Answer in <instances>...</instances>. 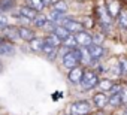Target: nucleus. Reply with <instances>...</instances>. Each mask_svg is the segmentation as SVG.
<instances>
[{
  "mask_svg": "<svg viewBox=\"0 0 127 115\" xmlns=\"http://www.w3.org/2000/svg\"><path fill=\"white\" fill-rule=\"evenodd\" d=\"M99 73L96 70H91V69H85L84 70V76H82V81H81V87L82 90L88 91V90H94L97 88L99 85Z\"/></svg>",
  "mask_w": 127,
  "mask_h": 115,
  "instance_id": "obj_1",
  "label": "nucleus"
},
{
  "mask_svg": "<svg viewBox=\"0 0 127 115\" xmlns=\"http://www.w3.org/2000/svg\"><path fill=\"white\" fill-rule=\"evenodd\" d=\"M70 115H88L91 112V103L88 100H76L70 105Z\"/></svg>",
  "mask_w": 127,
  "mask_h": 115,
  "instance_id": "obj_2",
  "label": "nucleus"
},
{
  "mask_svg": "<svg viewBox=\"0 0 127 115\" xmlns=\"http://www.w3.org/2000/svg\"><path fill=\"white\" fill-rule=\"evenodd\" d=\"M63 66L66 69H73L76 66H79V55H78V49H70L67 52L63 54Z\"/></svg>",
  "mask_w": 127,
  "mask_h": 115,
  "instance_id": "obj_3",
  "label": "nucleus"
},
{
  "mask_svg": "<svg viewBox=\"0 0 127 115\" xmlns=\"http://www.w3.org/2000/svg\"><path fill=\"white\" fill-rule=\"evenodd\" d=\"M61 26L64 27L70 34H75V33H78V31L84 30V24H82V23H79V21H76V20H72V18H66L64 21L61 23Z\"/></svg>",
  "mask_w": 127,
  "mask_h": 115,
  "instance_id": "obj_4",
  "label": "nucleus"
},
{
  "mask_svg": "<svg viewBox=\"0 0 127 115\" xmlns=\"http://www.w3.org/2000/svg\"><path fill=\"white\" fill-rule=\"evenodd\" d=\"M87 49H88V52H90V55H91L93 61L100 60L102 57H105V54H106V49H105L102 45H99V43H91Z\"/></svg>",
  "mask_w": 127,
  "mask_h": 115,
  "instance_id": "obj_5",
  "label": "nucleus"
},
{
  "mask_svg": "<svg viewBox=\"0 0 127 115\" xmlns=\"http://www.w3.org/2000/svg\"><path fill=\"white\" fill-rule=\"evenodd\" d=\"M75 39H76V42H78L79 46L88 48V46L93 43V36H91L88 31H85V30H81V31H78V33H75Z\"/></svg>",
  "mask_w": 127,
  "mask_h": 115,
  "instance_id": "obj_6",
  "label": "nucleus"
},
{
  "mask_svg": "<svg viewBox=\"0 0 127 115\" xmlns=\"http://www.w3.org/2000/svg\"><path fill=\"white\" fill-rule=\"evenodd\" d=\"M84 70L81 66H76L73 69H69V73H67V79L72 82V84H81L82 81V76H84Z\"/></svg>",
  "mask_w": 127,
  "mask_h": 115,
  "instance_id": "obj_7",
  "label": "nucleus"
},
{
  "mask_svg": "<svg viewBox=\"0 0 127 115\" xmlns=\"http://www.w3.org/2000/svg\"><path fill=\"white\" fill-rule=\"evenodd\" d=\"M3 36L5 39H8V42H17L21 40L20 39V33H18V26H8L3 29Z\"/></svg>",
  "mask_w": 127,
  "mask_h": 115,
  "instance_id": "obj_8",
  "label": "nucleus"
},
{
  "mask_svg": "<svg viewBox=\"0 0 127 115\" xmlns=\"http://www.w3.org/2000/svg\"><path fill=\"white\" fill-rule=\"evenodd\" d=\"M39 12L36 11V9H33V8H30V6H27V5H21L20 8H18V15L20 17H24V18H29V20H34V17L37 15Z\"/></svg>",
  "mask_w": 127,
  "mask_h": 115,
  "instance_id": "obj_9",
  "label": "nucleus"
},
{
  "mask_svg": "<svg viewBox=\"0 0 127 115\" xmlns=\"http://www.w3.org/2000/svg\"><path fill=\"white\" fill-rule=\"evenodd\" d=\"M18 33H20V39H21V40H26V42H30L32 39L36 37L34 31H33L32 29L26 27V26H20V27H18Z\"/></svg>",
  "mask_w": 127,
  "mask_h": 115,
  "instance_id": "obj_10",
  "label": "nucleus"
},
{
  "mask_svg": "<svg viewBox=\"0 0 127 115\" xmlns=\"http://www.w3.org/2000/svg\"><path fill=\"white\" fill-rule=\"evenodd\" d=\"M76 49H78V55H79V63H82V64H85V66L91 64L93 58H91L88 49H87L85 46H79V48H76Z\"/></svg>",
  "mask_w": 127,
  "mask_h": 115,
  "instance_id": "obj_11",
  "label": "nucleus"
},
{
  "mask_svg": "<svg viewBox=\"0 0 127 115\" xmlns=\"http://www.w3.org/2000/svg\"><path fill=\"white\" fill-rule=\"evenodd\" d=\"M46 17H48V21H51L54 24H61L63 21L66 20L64 12H60V11H55V9H51V12Z\"/></svg>",
  "mask_w": 127,
  "mask_h": 115,
  "instance_id": "obj_12",
  "label": "nucleus"
},
{
  "mask_svg": "<svg viewBox=\"0 0 127 115\" xmlns=\"http://www.w3.org/2000/svg\"><path fill=\"white\" fill-rule=\"evenodd\" d=\"M108 96L103 93V91H100V93H96L94 96H93V103L99 108V109H103L106 105H108Z\"/></svg>",
  "mask_w": 127,
  "mask_h": 115,
  "instance_id": "obj_13",
  "label": "nucleus"
},
{
  "mask_svg": "<svg viewBox=\"0 0 127 115\" xmlns=\"http://www.w3.org/2000/svg\"><path fill=\"white\" fill-rule=\"evenodd\" d=\"M29 45H30V49H32V51H34V52H42L43 45H45V39H43V37H34V39H32V40L29 42Z\"/></svg>",
  "mask_w": 127,
  "mask_h": 115,
  "instance_id": "obj_14",
  "label": "nucleus"
},
{
  "mask_svg": "<svg viewBox=\"0 0 127 115\" xmlns=\"http://www.w3.org/2000/svg\"><path fill=\"white\" fill-rule=\"evenodd\" d=\"M105 6H106L108 14H109L112 18H115V17L120 14V11H121V8H120V5H118L117 0H111V2H109V3H106Z\"/></svg>",
  "mask_w": 127,
  "mask_h": 115,
  "instance_id": "obj_15",
  "label": "nucleus"
},
{
  "mask_svg": "<svg viewBox=\"0 0 127 115\" xmlns=\"http://www.w3.org/2000/svg\"><path fill=\"white\" fill-rule=\"evenodd\" d=\"M57 51H58V48L51 46V45H48V43H45V45H43V49H42L43 55L46 57L48 60H55V58H57Z\"/></svg>",
  "mask_w": 127,
  "mask_h": 115,
  "instance_id": "obj_16",
  "label": "nucleus"
},
{
  "mask_svg": "<svg viewBox=\"0 0 127 115\" xmlns=\"http://www.w3.org/2000/svg\"><path fill=\"white\" fill-rule=\"evenodd\" d=\"M45 43H48V45H51V46H55V48H60L61 45H63V40L55 34V33H49L46 37H45Z\"/></svg>",
  "mask_w": 127,
  "mask_h": 115,
  "instance_id": "obj_17",
  "label": "nucleus"
},
{
  "mask_svg": "<svg viewBox=\"0 0 127 115\" xmlns=\"http://www.w3.org/2000/svg\"><path fill=\"white\" fill-rule=\"evenodd\" d=\"M123 103H124V102H123L121 93H112V96L108 99V105L112 106V108H118V106H121Z\"/></svg>",
  "mask_w": 127,
  "mask_h": 115,
  "instance_id": "obj_18",
  "label": "nucleus"
},
{
  "mask_svg": "<svg viewBox=\"0 0 127 115\" xmlns=\"http://www.w3.org/2000/svg\"><path fill=\"white\" fill-rule=\"evenodd\" d=\"M14 54V45L8 40H3L0 43V55H12Z\"/></svg>",
  "mask_w": 127,
  "mask_h": 115,
  "instance_id": "obj_19",
  "label": "nucleus"
},
{
  "mask_svg": "<svg viewBox=\"0 0 127 115\" xmlns=\"http://www.w3.org/2000/svg\"><path fill=\"white\" fill-rule=\"evenodd\" d=\"M32 23H33L34 27H37V29H45V26H46V23H48V17L43 15V14H37Z\"/></svg>",
  "mask_w": 127,
  "mask_h": 115,
  "instance_id": "obj_20",
  "label": "nucleus"
},
{
  "mask_svg": "<svg viewBox=\"0 0 127 115\" xmlns=\"http://www.w3.org/2000/svg\"><path fill=\"white\" fill-rule=\"evenodd\" d=\"M63 46H64V48H67V49H76L79 45H78V42H76L75 36L69 34L66 39H63Z\"/></svg>",
  "mask_w": 127,
  "mask_h": 115,
  "instance_id": "obj_21",
  "label": "nucleus"
},
{
  "mask_svg": "<svg viewBox=\"0 0 127 115\" xmlns=\"http://www.w3.org/2000/svg\"><path fill=\"white\" fill-rule=\"evenodd\" d=\"M24 3L33 9H36L37 12L43 11L45 9V5H43V0H24Z\"/></svg>",
  "mask_w": 127,
  "mask_h": 115,
  "instance_id": "obj_22",
  "label": "nucleus"
},
{
  "mask_svg": "<svg viewBox=\"0 0 127 115\" xmlns=\"http://www.w3.org/2000/svg\"><path fill=\"white\" fill-rule=\"evenodd\" d=\"M117 23L121 29H127V9H121L117 15Z\"/></svg>",
  "mask_w": 127,
  "mask_h": 115,
  "instance_id": "obj_23",
  "label": "nucleus"
},
{
  "mask_svg": "<svg viewBox=\"0 0 127 115\" xmlns=\"http://www.w3.org/2000/svg\"><path fill=\"white\" fill-rule=\"evenodd\" d=\"M52 33H55V34H57V36H58V37H60L61 40H63V39H66V37H67V36L70 34V33H69V31H67V30H66L64 27L61 26V24H57V26L54 27Z\"/></svg>",
  "mask_w": 127,
  "mask_h": 115,
  "instance_id": "obj_24",
  "label": "nucleus"
},
{
  "mask_svg": "<svg viewBox=\"0 0 127 115\" xmlns=\"http://www.w3.org/2000/svg\"><path fill=\"white\" fill-rule=\"evenodd\" d=\"M114 81H111V79H103V81H99V88L105 93V91H111L112 90V87H114Z\"/></svg>",
  "mask_w": 127,
  "mask_h": 115,
  "instance_id": "obj_25",
  "label": "nucleus"
},
{
  "mask_svg": "<svg viewBox=\"0 0 127 115\" xmlns=\"http://www.w3.org/2000/svg\"><path fill=\"white\" fill-rule=\"evenodd\" d=\"M67 3L64 2V0H57L55 3H52V9H55V11H60V12H67Z\"/></svg>",
  "mask_w": 127,
  "mask_h": 115,
  "instance_id": "obj_26",
  "label": "nucleus"
},
{
  "mask_svg": "<svg viewBox=\"0 0 127 115\" xmlns=\"http://www.w3.org/2000/svg\"><path fill=\"white\" fill-rule=\"evenodd\" d=\"M118 67H120V76H127V58L126 57L120 58Z\"/></svg>",
  "mask_w": 127,
  "mask_h": 115,
  "instance_id": "obj_27",
  "label": "nucleus"
},
{
  "mask_svg": "<svg viewBox=\"0 0 127 115\" xmlns=\"http://www.w3.org/2000/svg\"><path fill=\"white\" fill-rule=\"evenodd\" d=\"M9 23H8V17L3 15V14H0V30H3L5 27H8Z\"/></svg>",
  "mask_w": 127,
  "mask_h": 115,
  "instance_id": "obj_28",
  "label": "nucleus"
},
{
  "mask_svg": "<svg viewBox=\"0 0 127 115\" xmlns=\"http://www.w3.org/2000/svg\"><path fill=\"white\" fill-rule=\"evenodd\" d=\"M43 5H45V8L46 6H51L52 5V0H43Z\"/></svg>",
  "mask_w": 127,
  "mask_h": 115,
  "instance_id": "obj_29",
  "label": "nucleus"
},
{
  "mask_svg": "<svg viewBox=\"0 0 127 115\" xmlns=\"http://www.w3.org/2000/svg\"><path fill=\"white\" fill-rule=\"evenodd\" d=\"M3 70V64H2V61H0V72Z\"/></svg>",
  "mask_w": 127,
  "mask_h": 115,
  "instance_id": "obj_30",
  "label": "nucleus"
},
{
  "mask_svg": "<svg viewBox=\"0 0 127 115\" xmlns=\"http://www.w3.org/2000/svg\"><path fill=\"white\" fill-rule=\"evenodd\" d=\"M123 115H127V108H126V109L123 111Z\"/></svg>",
  "mask_w": 127,
  "mask_h": 115,
  "instance_id": "obj_31",
  "label": "nucleus"
},
{
  "mask_svg": "<svg viewBox=\"0 0 127 115\" xmlns=\"http://www.w3.org/2000/svg\"><path fill=\"white\" fill-rule=\"evenodd\" d=\"M94 115H105V114H102V112H99V114H94Z\"/></svg>",
  "mask_w": 127,
  "mask_h": 115,
  "instance_id": "obj_32",
  "label": "nucleus"
}]
</instances>
